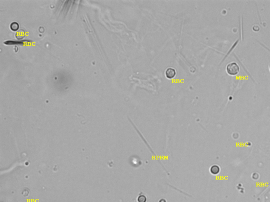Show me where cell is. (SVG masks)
Returning <instances> with one entry per match:
<instances>
[{"label":"cell","instance_id":"1","mask_svg":"<svg viewBox=\"0 0 270 202\" xmlns=\"http://www.w3.org/2000/svg\"><path fill=\"white\" fill-rule=\"evenodd\" d=\"M240 66L236 62L229 63L226 66V72L229 75H236L240 72Z\"/></svg>","mask_w":270,"mask_h":202},{"label":"cell","instance_id":"2","mask_svg":"<svg viewBox=\"0 0 270 202\" xmlns=\"http://www.w3.org/2000/svg\"><path fill=\"white\" fill-rule=\"evenodd\" d=\"M165 75L168 79H173L176 75V70L172 67H169L166 70Z\"/></svg>","mask_w":270,"mask_h":202},{"label":"cell","instance_id":"3","mask_svg":"<svg viewBox=\"0 0 270 202\" xmlns=\"http://www.w3.org/2000/svg\"><path fill=\"white\" fill-rule=\"evenodd\" d=\"M24 35H25V32L23 30H19L16 32V37L19 39L23 38Z\"/></svg>","mask_w":270,"mask_h":202},{"label":"cell","instance_id":"4","mask_svg":"<svg viewBox=\"0 0 270 202\" xmlns=\"http://www.w3.org/2000/svg\"><path fill=\"white\" fill-rule=\"evenodd\" d=\"M219 167H218L217 166H213L211 168V170H210V171L213 174H217L219 172Z\"/></svg>","mask_w":270,"mask_h":202},{"label":"cell","instance_id":"5","mask_svg":"<svg viewBox=\"0 0 270 202\" xmlns=\"http://www.w3.org/2000/svg\"><path fill=\"white\" fill-rule=\"evenodd\" d=\"M19 24L16 22H13L11 25V28L13 30H17L19 28Z\"/></svg>","mask_w":270,"mask_h":202},{"label":"cell","instance_id":"6","mask_svg":"<svg viewBox=\"0 0 270 202\" xmlns=\"http://www.w3.org/2000/svg\"><path fill=\"white\" fill-rule=\"evenodd\" d=\"M137 201L138 202H146V197L144 195H140L138 197Z\"/></svg>","mask_w":270,"mask_h":202}]
</instances>
